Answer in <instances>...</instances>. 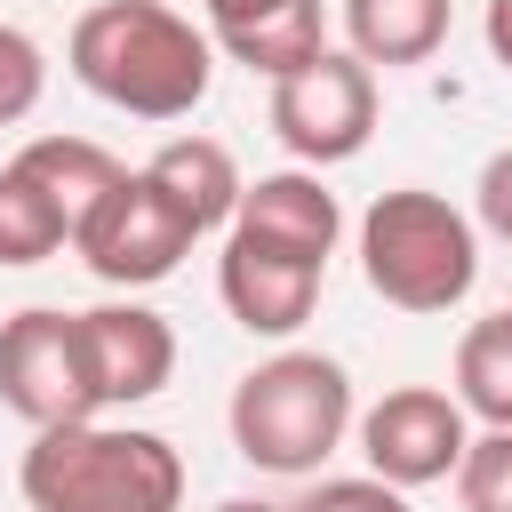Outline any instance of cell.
Returning a JSON list of instances; mask_svg holds the SVG:
<instances>
[{"mask_svg": "<svg viewBox=\"0 0 512 512\" xmlns=\"http://www.w3.org/2000/svg\"><path fill=\"white\" fill-rule=\"evenodd\" d=\"M64 56L72 80L128 120H184L216 72L208 32H192V16H176L168 0H96L72 24Z\"/></svg>", "mask_w": 512, "mask_h": 512, "instance_id": "6da1fadb", "label": "cell"}, {"mask_svg": "<svg viewBox=\"0 0 512 512\" xmlns=\"http://www.w3.org/2000/svg\"><path fill=\"white\" fill-rule=\"evenodd\" d=\"M32 512H184V456L144 424H48L16 472Z\"/></svg>", "mask_w": 512, "mask_h": 512, "instance_id": "7a4b0ae2", "label": "cell"}, {"mask_svg": "<svg viewBox=\"0 0 512 512\" xmlns=\"http://www.w3.org/2000/svg\"><path fill=\"white\" fill-rule=\"evenodd\" d=\"M224 424L256 472H320L352 432V376L328 352H272L232 384Z\"/></svg>", "mask_w": 512, "mask_h": 512, "instance_id": "3957f363", "label": "cell"}, {"mask_svg": "<svg viewBox=\"0 0 512 512\" xmlns=\"http://www.w3.org/2000/svg\"><path fill=\"white\" fill-rule=\"evenodd\" d=\"M360 272L392 312H448L480 280V232L456 200L400 184V192H376L360 216Z\"/></svg>", "mask_w": 512, "mask_h": 512, "instance_id": "277c9868", "label": "cell"}, {"mask_svg": "<svg viewBox=\"0 0 512 512\" xmlns=\"http://www.w3.org/2000/svg\"><path fill=\"white\" fill-rule=\"evenodd\" d=\"M0 408L24 416L32 432L48 424H88L104 400H96V376H88V344H80V312H56V304H24L0 320Z\"/></svg>", "mask_w": 512, "mask_h": 512, "instance_id": "5b68a950", "label": "cell"}, {"mask_svg": "<svg viewBox=\"0 0 512 512\" xmlns=\"http://www.w3.org/2000/svg\"><path fill=\"white\" fill-rule=\"evenodd\" d=\"M192 216L144 176V168H128L88 216H80V232H72V248H80V264L104 280V288H152V280H168L184 256H192Z\"/></svg>", "mask_w": 512, "mask_h": 512, "instance_id": "8992f818", "label": "cell"}, {"mask_svg": "<svg viewBox=\"0 0 512 512\" xmlns=\"http://www.w3.org/2000/svg\"><path fill=\"white\" fill-rule=\"evenodd\" d=\"M272 136L304 168H336L376 136V72L352 48H320L304 72L272 80Z\"/></svg>", "mask_w": 512, "mask_h": 512, "instance_id": "52a82bcc", "label": "cell"}, {"mask_svg": "<svg viewBox=\"0 0 512 512\" xmlns=\"http://www.w3.org/2000/svg\"><path fill=\"white\" fill-rule=\"evenodd\" d=\"M464 400L456 392H440V384H392L368 416H360V456H368V472L376 480H392V488H432V480H448L456 472V456H464Z\"/></svg>", "mask_w": 512, "mask_h": 512, "instance_id": "ba28073f", "label": "cell"}, {"mask_svg": "<svg viewBox=\"0 0 512 512\" xmlns=\"http://www.w3.org/2000/svg\"><path fill=\"white\" fill-rule=\"evenodd\" d=\"M320 280H328L320 256H296V248H272V240L224 224L216 296H224V312H232L248 336H296V328L312 320V304H320Z\"/></svg>", "mask_w": 512, "mask_h": 512, "instance_id": "9c48e42d", "label": "cell"}, {"mask_svg": "<svg viewBox=\"0 0 512 512\" xmlns=\"http://www.w3.org/2000/svg\"><path fill=\"white\" fill-rule=\"evenodd\" d=\"M80 344H88V376L104 408H136L152 392H168L176 376V328L152 304H96L80 312Z\"/></svg>", "mask_w": 512, "mask_h": 512, "instance_id": "30bf717a", "label": "cell"}, {"mask_svg": "<svg viewBox=\"0 0 512 512\" xmlns=\"http://www.w3.org/2000/svg\"><path fill=\"white\" fill-rule=\"evenodd\" d=\"M232 232H256L272 248H296V256H336V232H344V208L336 192L312 176V168H272L256 184H240V208H232Z\"/></svg>", "mask_w": 512, "mask_h": 512, "instance_id": "8fae6325", "label": "cell"}, {"mask_svg": "<svg viewBox=\"0 0 512 512\" xmlns=\"http://www.w3.org/2000/svg\"><path fill=\"white\" fill-rule=\"evenodd\" d=\"M144 176L192 216V232H216V224H232V208H240V160L216 144V136H168L152 160H144Z\"/></svg>", "mask_w": 512, "mask_h": 512, "instance_id": "7c38bea8", "label": "cell"}, {"mask_svg": "<svg viewBox=\"0 0 512 512\" xmlns=\"http://www.w3.org/2000/svg\"><path fill=\"white\" fill-rule=\"evenodd\" d=\"M344 40H352V56L376 72H392V64H424V56H440V40H448V0H344Z\"/></svg>", "mask_w": 512, "mask_h": 512, "instance_id": "4fadbf2b", "label": "cell"}, {"mask_svg": "<svg viewBox=\"0 0 512 512\" xmlns=\"http://www.w3.org/2000/svg\"><path fill=\"white\" fill-rule=\"evenodd\" d=\"M16 160L40 176V192L64 208V224H72V232H80V216H88V208H96V200L128 176V168H120L104 144H88V136H32Z\"/></svg>", "mask_w": 512, "mask_h": 512, "instance_id": "5bb4252c", "label": "cell"}, {"mask_svg": "<svg viewBox=\"0 0 512 512\" xmlns=\"http://www.w3.org/2000/svg\"><path fill=\"white\" fill-rule=\"evenodd\" d=\"M216 48L248 72H264V80H288L328 48V24H320V0H280L272 16H256L240 32H216Z\"/></svg>", "mask_w": 512, "mask_h": 512, "instance_id": "9a60e30c", "label": "cell"}, {"mask_svg": "<svg viewBox=\"0 0 512 512\" xmlns=\"http://www.w3.org/2000/svg\"><path fill=\"white\" fill-rule=\"evenodd\" d=\"M456 400H464V416L512 432V312H488V320L464 328V344H456Z\"/></svg>", "mask_w": 512, "mask_h": 512, "instance_id": "2e32d148", "label": "cell"}, {"mask_svg": "<svg viewBox=\"0 0 512 512\" xmlns=\"http://www.w3.org/2000/svg\"><path fill=\"white\" fill-rule=\"evenodd\" d=\"M64 240H72L64 208L40 192V176L24 160H8L0 168V264H48Z\"/></svg>", "mask_w": 512, "mask_h": 512, "instance_id": "e0dca14e", "label": "cell"}, {"mask_svg": "<svg viewBox=\"0 0 512 512\" xmlns=\"http://www.w3.org/2000/svg\"><path fill=\"white\" fill-rule=\"evenodd\" d=\"M456 504L464 512H512V432L504 424H488L480 440H464V456H456Z\"/></svg>", "mask_w": 512, "mask_h": 512, "instance_id": "ac0fdd59", "label": "cell"}, {"mask_svg": "<svg viewBox=\"0 0 512 512\" xmlns=\"http://www.w3.org/2000/svg\"><path fill=\"white\" fill-rule=\"evenodd\" d=\"M40 88H48V56H40V40L16 32V24H0V128H16V120L40 104Z\"/></svg>", "mask_w": 512, "mask_h": 512, "instance_id": "d6986e66", "label": "cell"}, {"mask_svg": "<svg viewBox=\"0 0 512 512\" xmlns=\"http://www.w3.org/2000/svg\"><path fill=\"white\" fill-rule=\"evenodd\" d=\"M288 512H408V488H392V480H320L304 504H288Z\"/></svg>", "mask_w": 512, "mask_h": 512, "instance_id": "ffe728a7", "label": "cell"}, {"mask_svg": "<svg viewBox=\"0 0 512 512\" xmlns=\"http://www.w3.org/2000/svg\"><path fill=\"white\" fill-rule=\"evenodd\" d=\"M472 224H480V232H496V240L512 248V144L480 160V184H472Z\"/></svg>", "mask_w": 512, "mask_h": 512, "instance_id": "44dd1931", "label": "cell"}, {"mask_svg": "<svg viewBox=\"0 0 512 512\" xmlns=\"http://www.w3.org/2000/svg\"><path fill=\"white\" fill-rule=\"evenodd\" d=\"M200 8H208V24H216V32H240V24H256V16H272L280 0H200Z\"/></svg>", "mask_w": 512, "mask_h": 512, "instance_id": "7402d4cb", "label": "cell"}, {"mask_svg": "<svg viewBox=\"0 0 512 512\" xmlns=\"http://www.w3.org/2000/svg\"><path fill=\"white\" fill-rule=\"evenodd\" d=\"M480 32H488V56L512 72V0H488V16H480Z\"/></svg>", "mask_w": 512, "mask_h": 512, "instance_id": "603a6c76", "label": "cell"}, {"mask_svg": "<svg viewBox=\"0 0 512 512\" xmlns=\"http://www.w3.org/2000/svg\"><path fill=\"white\" fill-rule=\"evenodd\" d=\"M216 512H288V504H264V496H224Z\"/></svg>", "mask_w": 512, "mask_h": 512, "instance_id": "cb8c5ba5", "label": "cell"}]
</instances>
